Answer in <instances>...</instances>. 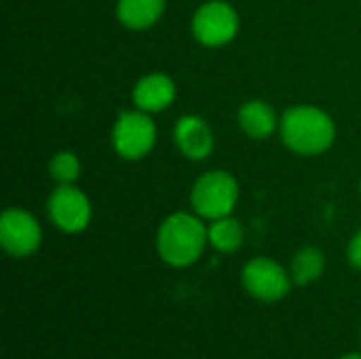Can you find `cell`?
<instances>
[{
    "instance_id": "cell-1",
    "label": "cell",
    "mask_w": 361,
    "mask_h": 359,
    "mask_svg": "<svg viewBox=\"0 0 361 359\" xmlns=\"http://www.w3.org/2000/svg\"><path fill=\"white\" fill-rule=\"evenodd\" d=\"M283 144L305 157L324 154L336 140V125L328 112L315 106H294L283 112L279 121Z\"/></svg>"
},
{
    "instance_id": "cell-2",
    "label": "cell",
    "mask_w": 361,
    "mask_h": 359,
    "mask_svg": "<svg viewBox=\"0 0 361 359\" xmlns=\"http://www.w3.org/2000/svg\"><path fill=\"white\" fill-rule=\"evenodd\" d=\"M207 243L209 239L203 218L186 212H176L167 216L157 233L159 256L167 264L178 269L195 264L201 258Z\"/></svg>"
},
{
    "instance_id": "cell-3",
    "label": "cell",
    "mask_w": 361,
    "mask_h": 359,
    "mask_svg": "<svg viewBox=\"0 0 361 359\" xmlns=\"http://www.w3.org/2000/svg\"><path fill=\"white\" fill-rule=\"evenodd\" d=\"M239 201L237 180L222 169H214L197 178L190 190V205L199 218L220 220L233 214Z\"/></svg>"
},
{
    "instance_id": "cell-4",
    "label": "cell",
    "mask_w": 361,
    "mask_h": 359,
    "mask_svg": "<svg viewBox=\"0 0 361 359\" xmlns=\"http://www.w3.org/2000/svg\"><path fill=\"white\" fill-rule=\"evenodd\" d=\"M157 144V125L144 110H125L112 127V146L127 161L144 159Z\"/></svg>"
},
{
    "instance_id": "cell-5",
    "label": "cell",
    "mask_w": 361,
    "mask_h": 359,
    "mask_svg": "<svg viewBox=\"0 0 361 359\" xmlns=\"http://www.w3.org/2000/svg\"><path fill=\"white\" fill-rule=\"evenodd\" d=\"M239 32V15L224 0H209L192 15V34L205 47H224Z\"/></svg>"
},
{
    "instance_id": "cell-6",
    "label": "cell",
    "mask_w": 361,
    "mask_h": 359,
    "mask_svg": "<svg viewBox=\"0 0 361 359\" xmlns=\"http://www.w3.org/2000/svg\"><path fill=\"white\" fill-rule=\"evenodd\" d=\"M243 288L250 296L262 303H277L292 290V275L271 258H254L241 271Z\"/></svg>"
},
{
    "instance_id": "cell-7",
    "label": "cell",
    "mask_w": 361,
    "mask_h": 359,
    "mask_svg": "<svg viewBox=\"0 0 361 359\" xmlns=\"http://www.w3.org/2000/svg\"><path fill=\"white\" fill-rule=\"evenodd\" d=\"M47 212L51 222L70 235L85 231L93 216L89 197L74 184H57V188L49 195Z\"/></svg>"
},
{
    "instance_id": "cell-8",
    "label": "cell",
    "mask_w": 361,
    "mask_h": 359,
    "mask_svg": "<svg viewBox=\"0 0 361 359\" xmlns=\"http://www.w3.org/2000/svg\"><path fill=\"white\" fill-rule=\"evenodd\" d=\"M42 243V229L38 220L19 207H8L0 218V245L15 258L32 256Z\"/></svg>"
},
{
    "instance_id": "cell-9",
    "label": "cell",
    "mask_w": 361,
    "mask_h": 359,
    "mask_svg": "<svg viewBox=\"0 0 361 359\" xmlns=\"http://www.w3.org/2000/svg\"><path fill=\"white\" fill-rule=\"evenodd\" d=\"M173 138L180 152L190 161H203L214 150V131L207 121L197 114L182 116L176 123Z\"/></svg>"
},
{
    "instance_id": "cell-10",
    "label": "cell",
    "mask_w": 361,
    "mask_h": 359,
    "mask_svg": "<svg viewBox=\"0 0 361 359\" xmlns=\"http://www.w3.org/2000/svg\"><path fill=\"white\" fill-rule=\"evenodd\" d=\"M176 99V83L163 72H152L142 76L133 87L135 108L154 114L169 108Z\"/></svg>"
},
{
    "instance_id": "cell-11",
    "label": "cell",
    "mask_w": 361,
    "mask_h": 359,
    "mask_svg": "<svg viewBox=\"0 0 361 359\" xmlns=\"http://www.w3.org/2000/svg\"><path fill=\"white\" fill-rule=\"evenodd\" d=\"M237 118H239V127L243 129V133L250 135L252 140H264V138H269L277 129V125H279L275 110L267 102H262V99H250V102H245L239 108Z\"/></svg>"
},
{
    "instance_id": "cell-12",
    "label": "cell",
    "mask_w": 361,
    "mask_h": 359,
    "mask_svg": "<svg viewBox=\"0 0 361 359\" xmlns=\"http://www.w3.org/2000/svg\"><path fill=\"white\" fill-rule=\"evenodd\" d=\"M165 13V0H118L116 17L129 30H146Z\"/></svg>"
},
{
    "instance_id": "cell-13",
    "label": "cell",
    "mask_w": 361,
    "mask_h": 359,
    "mask_svg": "<svg viewBox=\"0 0 361 359\" xmlns=\"http://www.w3.org/2000/svg\"><path fill=\"white\" fill-rule=\"evenodd\" d=\"M207 239L209 245L220 254H233L243 245L245 231L239 220L226 216L220 220H212V226L207 229Z\"/></svg>"
},
{
    "instance_id": "cell-14",
    "label": "cell",
    "mask_w": 361,
    "mask_h": 359,
    "mask_svg": "<svg viewBox=\"0 0 361 359\" xmlns=\"http://www.w3.org/2000/svg\"><path fill=\"white\" fill-rule=\"evenodd\" d=\"M324 269H326V256H324V252L317 250V248H313V245H307V248H300L294 254L290 275H292L294 284L309 286V284H313L315 279L322 277Z\"/></svg>"
},
{
    "instance_id": "cell-15",
    "label": "cell",
    "mask_w": 361,
    "mask_h": 359,
    "mask_svg": "<svg viewBox=\"0 0 361 359\" xmlns=\"http://www.w3.org/2000/svg\"><path fill=\"white\" fill-rule=\"evenodd\" d=\"M49 174L57 184H74L80 176V161L74 152L61 150L49 161Z\"/></svg>"
},
{
    "instance_id": "cell-16",
    "label": "cell",
    "mask_w": 361,
    "mask_h": 359,
    "mask_svg": "<svg viewBox=\"0 0 361 359\" xmlns=\"http://www.w3.org/2000/svg\"><path fill=\"white\" fill-rule=\"evenodd\" d=\"M347 258H349V264H351L353 269H360L361 271V231L349 241Z\"/></svg>"
},
{
    "instance_id": "cell-17",
    "label": "cell",
    "mask_w": 361,
    "mask_h": 359,
    "mask_svg": "<svg viewBox=\"0 0 361 359\" xmlns=\"http://www.w3.org/2000/svg\"><path fill=\"white\" fill-rule=\"evenodd\" d=\"M341 359H361V353H349V355H345V358Z\"/></svg>"
},
{
    "instance_id": "cell-18",
    "label": "cell",
    "mask_w": 361,
    "mask_h": 359,
    "mask_svg": "<svg viewBox=\"0 0 361 359\" xmlns=\"http://www.w3.org/2000/svg\"><path fill=\"white\" fill-rule=\"evenodd\" d=\"M360 190H361V182H360Z\"/></svg>"
}]
</instances>
